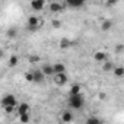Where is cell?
Here are the masks:
<instances>
[{
	"instance_id": "cell-1",
	"label": "cell",
	"mask_w": 124,
	"mask_h": 124,
	"mask_svg": "<svg viewBox=\"0 0 124 124\" xmlns=\"http://www.w3.org/2000/svg\"><path fill=\"white\" fill-rule=\"evenodd\" d=\"M0 105H2L3 109H5V108H16L18 101H16L15 95H12V93H6V95L2 98V101H0Z\"/></svg>"
},
{
	"instance_id": "cell-2",
	"label": "cell",
	"mask_w": 124,
	"mask_h": 124,
	"mask_svg": "<svg viewBox=\"0 0 124 124\" xmlns=\"http://www.w3.org/2000/svg\"><path fill=\"white\" fill-rule=\"evenodd\" d=\"M85 104V99L82 96V93L79 95H70L69 96V105L73 108V109H80Z\"/></svg>"
},
{
	"instance_id": "cell-3",
	"label": "cell",
	"mask_w": 124,
	"mask_h": 124,
	"mask_svg": "<svg viewBox=\"0 0 124 124\" xmlns=\"http://www.w3.org/2000/svg\"><path fill=\"white\" fill-rule=\"evenodd\" d=\"M53 76H54V82H55V85H58V86L66 85L67 80H69V78H67L66 73H58V75H53Z\"/></svg>"
},
{
	"instance_id": "cell-4",
	"label": "cell",
	"mask_w": 124,
	"mask_h": 124,
	"mask_svg": "<svg viewBox=\"0 0 124 124\" xmlns=\"http://www.w3.org/2000/svg\"><path fill=\"white\" fill-rule=\"evenodd\" d=\"M93 60L98 61V63H105V61H108V54L104 51H96L93 54Z\"/></svg>"
},
{
	"instance_id": "cell-5",
	"label": "cell",
	"mask_w": 124,
	"mask_h": 124,
	"mask_svg": "<svg viewBox=\"0 0 124 124\" xmlns=\"http://www.w3.org/2000/svg\"><path fill=\"white\" fill-rule=\"evenodd\" d=\"M64 6H69V8L78 9V8L85 6V2H83V0H67V2L64 3Z\"/></svg>"
},
{
	"instance_id": "cell-6",
	"label": "cell",
	"mask_w": 124,
	"mask_h": 124,
	"mask_svg": "<svg viewBox=\"0 0 124 124\" xmlns=\"http://www.w3.org/2000/svg\"><path fill=\"white\" fill-rule=\"evenodd\" d=\"M16 108H18V114L21 115V114H26V112H29L31 105H29L28 102H21L19 105H16Z\"/></svg>"
},
{
	"instance_id": "cell-7",
	"label": "cell",
	"mask_w": 124,
	"mask_h": 124,
	"mask_svg": "<svg viewBox=\"0 0 124 124\" xmlns=\"http://www.w3.org/2000/svg\"><path fill=\"white\" fill-rule=\"evenodd\" d=\"M45 6V2L44 0H32L31 2V9H34V10H42V8Z\"/></svg>"
},
{
	"instance_id": "cell-8",
	"label": "cell",
	"mask_w": 124,
	"mask_h": 124,
	"mask_svg": "<svg viewBox=\"0 0 124 124\" xmlns=\"http://www.w3.org/2000/svg\"><path fill=\"white\" fill-rule=\"evenodd\" d=\"M32 78H34V83H41V82H44V75H42V72L41 70H34L32 72Z\"/></svg>"
},
{
	"instance_id": "cell-9",
	"label": "cell",
	"mask_w": 124,
	"mask_h": 124,
	"mask_svg": "<svg viewBox=\"0 0 124 124\" xmlns=\"http://www.w3.org/2000/svg\"><path fill=\"white\" fill-rule=\"evenodd\" d=\"M53 72H54V75L66 73V64H63V63H55V64H53Z\"/></svg>"
},
{
	"instance_id": "cell-10",
	"label": "cell",
	"mask_w": 124,
	"mask_h": 124,
	"mask_svg": "<svg viewBox=\"0 0 124 124\" xmlns=\"http://www.w3.org/2000/svg\"><path fill=\"white\" fill-rule=\"evenodd\" d=\"M38 25H39V19L37 16H29L28 18V26H29V29H35Z\"/></svg>"
},
{
	"instance_id": "cell-11",
	"label": "cell",
	"mask_w": 124,
	"mask_h": 124,
	"mask_svg": "<svg viewBox=\"0 0 124 124\" xmlns=\"http://www.w3.org/2000/svg\"><path fill=\"white\" fill-rule=\"evenodd\" d=\"M70 45H72V41L69 38H61L60 42H58V47L61 50H67V48H70Z\"/></svg>"
},
{
	"instance_id": "cell-12",
	"label": "cell",
	"mask_w": 124,
	"mask_h": 124,
	"mask_svg": "<svg viewBox=\"0 0 124 124\" xmlns=\"http://www.w3.org/2000/svg\"><path fill=\"white\" fill-rule=\"evenodd\" d=\"M39 70L42 72L44 76H53V75H54V72H53V66H51V64H45V66H42Z\"/></svg>"
},
{
	"instance_id": "cell-13",
	"label": "cell",
	"mask_w": 124,
	"mask_h": 124,
	"mask_svg": "<svg viewBox=\"0 0 124 124\" xmlns=\"http://www.w3.org/2000/svg\"><path fill=\"white\" fill-rule=\"evenodd\" d=\"M73 120V114L70 111H64V112H61V121L63 123H70Z\"/></svg>"
},
{
	"instance_id": "cell-14",
	"label": "cell",
	"mask_w": 124,
	"mask_h": 124,
	"mask_svg": "<svg viewBox=\"0 0 124 124\" xmlns=\"http://www.w3.org/2000/svg\"><path fill=\"white\" fill-rule=\"evenodd\" d=\"M63 8H66V6L61 5V3H57V2H54V3L50 5V10H51V12H60Z\"/></svg>"
},
{
	"instance_id": "cell-15",
	"label": "cell",
	"mask_w": 124,
	"mask_h": 124,
	"mask_svg": "<svg viewBox=\"0 0 124 124\" xmlns=\"http://www.w3.org/2000/svg\"><path fill=\"white\" fill-rule=\"evenodd\" d=\"M112 28V21L111 19H105L102 23H101V29L102 31H109Z\"/></svg>"
},
{
	"instance_id": "cell-16",
	"label": "cell",
	"mask_w": 124,
	"mask_h": 124,
	"mask_svg": "<svg viewBox=\"0 0 124 124\" xmlns=\"http://www.w3.org/2000/svg\"><path fill=\"white\" fill-rule=\"evenodd\" d=\"M80 85L79 83H75V85H72V88H70V91H69V95H79L80 93Z\"/></svg>"
},
{
	"instance_id": "cell-17",
	"label": "cell",
	"mask_w": 124,
	"mask_h": 124,
	"mask_svg": "<svg viewBox=\"0 0 124 124\" xmlns=\"http://www.w3.org/2000/svg\"><path fill=\"white\" fill-rule=\"evenodd\" d=\"M85 124H104L102 123V120L101 118H98V117H88V120H86V123Z\"/></svg>"
},
{
	"instance_id": "cell-18",
	"label": "cell",
	"mask_w": 124,
	"mask_h": 124,
	"mask_svg": "<svg viewBox=\"0 0 124 124\" xmlns=\"http://www.w3.org/2000/svg\"><path fill=\"white\" fill-rule=\"evenodd\" d=\"M19 121H21L22 124H28V123L31 121V114H29V112H26V114H21V115H19Z\"/></svg>"
},
{
	"instance_id": "cell-19",
	"label": "cell",
	"mask_w": 124,
	"mask_h": 124,
	"mask_svg": "<svg viewBox=\"0 0 124 124\" xmlns=\"http://www.w3.org/2000/svg\"><path fill=\"white\" fill-rule=\"evenodd\" d=\"M18 63H19V57H18V55L13 54V55L9 57V66H10V67H15Z\"/></svg>"
},
{
	"instance_id": "cell-20",
	"label": "cell",
	"mask_w": 124,
	"mask_h": 124,
	"mask_svg": "<svg viewBox=\"0 0 124 124\" xmlns=\"http://www.w3.org/2000/svg\"><path fill=\"white\" fill-rule=\"evenodd\" d=\"M112 72H114V75H115L117 78H123V76H124V69H123L121 66L114 67V69H112Z\"/></svg>"
},
{
	"instance_id": "cell-21",
	"label": "cell",
	"mask_w": 124,
	"mask_h": 124,
	"mask_svg": "<svg viewBox=\"0 0 124 124\" xmlns=\"http://www.w3.org/2000/svg\"><path fill=\"white\" fill-rule=\"evenodd\" d=\"M112 69H114V64L111 63V61H105L104 66H102V70H104V72H111Z\"/></svg>"
},
{
	"instance_id": "cell-22",
	"label": "cell",
	"mask_w": 124,
	"mask_h": 124,
	"mask_svg": "<svg viewBox=\"0 0 124 124\" xmlns=\"http://www.w3.org/2000/svg\"><path fill=\"white\" fill-rule=\"evenodd\" d=\"M39 55H37V54H32V55H29V58H28V61H29V63H38V61H39Z\"/></svg>"
},
{
	"instance_id": "cell-23",
	"label": "cell",
	"mask_w": 124,
	"mask_h": 124,
	"mask_svg": "<svg viewBox=\"0 0 124 124\" xmlns=\"http://www.w3.org/2000/svg\"><path fill=\"white\" fill-rule=\"evenodd\" d=\"M6 35H8L9 38H15V37H16V28H9L8 32H6Z\"/></svg>"
},
{
	"instance_id": "cell-24",
	"label": "cell",
	"mask_w": 124,
	"mask_h": 124,
	"mask_svg": "<svg viewBox=\"0 0 124 124\" xmlns=\"http://www.w3.org/2000/svg\"><path fill=\"white\" fill-rule=\"evenodd\" d=\"M25 80H26V82H32V80H34V78H32V72L25 73Z\"/></svg>"
},
{
	"instance_id": "cell-25",
	"label": "cell",
	"mask_w": 124,
	"mask_h": 124,
	"mask_svg": "<svg viewBox=\"0 0 124 124\" xmlns=\"http://www.w3.org/2000/svg\"><path fill=\"white\" fill-rule=\"evenodd\" d=\"M53 26H54V28H60V26H61V22L55 19V21H53Z\"/></svg>"
},
{
	"instance_id": "cell-26",
	"label": "cell",
	"mask_w": 124,
	"mask_h": 124,
	"mask_svg": "<svg viewBox=\"0 0 124 124\" xmlns=\"http://www.w3.org/2000/svg\"><path fill=\"white\" fill-rule=\"evenodd\" d=\"M105 96H107V95H105V92H101V93L98 95V98H99V99H105Z\"/></svg>"
},
{
	"instance_id": "cell-27",
	"label": "cell",
	"mask_w": 124,
	"mask_h": 124,
	"mask_svg": "<svg viewBox=\"0 0 124 124\" xmlns=\"http://www.w3.org/2000/svg\"><path fill=\"white\" fill-rule=\"evenodd\" d=\"M13 109H15V108H5V111H6L8 114H10V112H13Z\"/></svg>"
},
{
	"instance_id": "cell-28",
	"label": "cell",
	"mask_w": 124,
	"mask_h": 124,
	"mask_svg": "<svg viewBox=\"0 0 124 124\" xmlns=\"http://www.w3.org/2000/svg\"><path fill=\"white\" fill-rule=\"evenodd\" d=\"M121 50H123V44H118L117 45V51H121Z\"/></svg>"
},
{
	"instance_id": "cell-29",
	"label": "cell",
	"mask_w": 124,
	"mask_h": 124,
	"mask_svg": "<svg viewBox=\"0 0 124 124\" xmlns=\"http://www.w3.org/2000/svg\"><path fill=\"white\" fill-rule=\"evenodd\" d=\"M2 57H3V51H2V50H0V58H2Z\"/></svg>"
}]
</instances>
